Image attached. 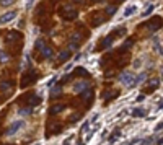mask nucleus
<instances>
[{"instance_id": "obj_1", "label": "nucleus", "mask_w": 163, "mask_h": 145, "mask_svg": "<svg viewBox=\"0 0 163 145\" xmlns=\"http://www.w3.org/2000/svg\"><path fill=\"white\" fill-rule=\"evenodd\" d=\"M119 82H121L122 85L132 88V86L137 83V78H135V75H134L132 72H122L121 75H119Z\"/></svg>"}, {"instance_id": "obj_2", "label": "nucleus", "mask_w": 163, "mask_h": 145, "mask_svg": "<svg viewBox=\"0 0 163 145\" xmlns=\"http://www.w3.org/2000/svg\"><path fill=\"white\" fill-rule=\"evenodd\" d=\"M88 88H90V83H88V80H78L73 83V86H72V91L73 93H78V95H82L83 91H87Z\"/></svg>"}, {"instance_id": "obj_3", "label": "nucleus", "mask_w": 163, "mask_h": 145, "mask_svg": "<svg viewBox=\"0 0 163 145\" xmlns=\"http://www.w3.org/2000/svg\"><path fill=\"white\" fill-rule=\"evenodd\" d=\"M23 125H25V122H23L21 119L13 121V122L10 124V127L7 129V132H5V134H7V135H13V134H16V132H18V130H20L21 127H23Z\"/></svg>"}, {"instance_id": "obj_4", "label": "nucleus", "mask_w": 163, "mask_h": 145, "mask_svg": "<svg viewBox=\"0 0 163 145\" xmlns=\"http://www.w3.org/2000/svg\"><path fill=\"white\" fill-rule=\"evenodd\" d=\"M15 16H16V11L15 10L7 11V13H3V15L0 16V23H8V21H11Z\"/></svg>"}, {"instance_id": "obj_5", "label": "nucleus", "mask_w": 163, "mask_h": 145, "mask_svg": "<svg viewBox=\"0 0 163 145\" xmlns=\"http://www.w3.org/2000/svg\"><path fill=\"white\" fill-rule=\"evenodd\" d=\"M77 16H78V10H73V8H67L65 13H64V18H65V20H69V21L75 20Z\"/></svg>"}, {"instance_id": "obj_6", "label": "nucleus", "mask_w": 163, "mask_h": 145, "mask_svg": "<svg viewBox=\"0 0 163 145\" xmlns=\"http://www.w3.org/2000/svg\"><path fill=\"white\" fill-rule=\"evenodd\" d=\"M162 25H163V23H162V18H158V16H157V18H153V20L150 21L148 28H150V31H157L158 28H162Z\"/></svg>"}, {"instance_id": "obj_7", "label": "nucleus", "mask_w": 163, "mask_h": 145, "mask_svg": "<svg viewBox=\"0 0 163 145\" xmlns=\"http://www.w3.org/2000/svg\"><path fill=\"white\" fill-rule=\"evenodd\" d=\"M70 55H72V52L69 49H64V51H61V52H59V55H57V60H59V62H65V60H69L70 59Z\"/></svg>"}, {"instance_id": "obj_8", "label": "nucleus", "mask_w": 163, "mask_h": 145, "mask_svg": "<svg viewBox=\"0 0 163 145\" xmlns=\"http://www.w3.org/2000/svg\"><path fill=\"white\" fill-rule=\"evenodd\" d=\"M112 41H114V36H112V34L106 36V38L101 41V47H103V49H109V47L112 46Z\"/></svg>"}, {"instance_id": "obj_9", "label": "nucleus", "mask_w": 163, "mask_h": 145, "mask_svg": "<svg viewBox=\"0 0 163 145\" xmlns=\"http://www.w3.org/2000/svg\"><path fill=\"white\" fill-rule=\"evenodd\" d=\"M117 95H119V91H116V90H112V91H103V100H104V101H109V100H112V98H116Z\"/></svg>"}, {"instance_id": "obj_10", "label": "nucleus", "mask_w": 163, "mask_h": 145, "mask_svg": "<svg viewBox=\"0 0 163 145\" xmlns=\"http://www.w3.org/2000/svg\"><path fill=\"white\" fill-rule=\"evenodd\" d=\"M41 55H42V59H51L52 55H54V49L49 47V46H46V47L42 49V52H41Z\"/></svg>"}, {"instance_id": "obj_11", "label": "nucleus", "mask_w": 163, "mask_h": 145, "mask_svg": "<svg viewBox=\"0 0 163 145\" xmlns=\"http://www.w3.org/2000/svg\"><path fill=\"white\" fill-rule=\"evenodd\" d=\"M104 18H106L104 15H95V16L92 18V25H93V26L101 25V23H104Z\"/></svg>"}, {"instance_id": "obj_12", "label": "nucleus", "mask_w": 163, "mask_h": 145, "mask_svg": "<svg viewBox=\"0 0 163 145\" xmlns=\"http://www.w3.org/2000/svg\"><path fill=\"white\" fill-rule=\"evenodd\" d=\"M131 114H132L134 117H143L147 113H145V109H142V108H134V109L131 111Z\"/></svg>"}, {"instance_id": "obj_13", "label": "nucleus", "mask_w": 163, "mask_h": 145, "mask_svg": "<svg viewBox=\"0 0 163 145\" xmlns=\"http://www.w3.org/2000/svg\"><path fill=\"white\" fill-rule=\"evenodd\" d=\"M34 80H36V74H34V72H31V77H25V78H23V82H21V86L30 85L31 82H34Z\"/></svg>"}, {"instance_id": "obj_14", "label": "nucleus", "mask_w": 163, "mask_h": 145, "mask_svg": "<svg viewBox=\"0 0 163 145\" xmlns=\"http://www.w3.org/2000/svg\"><path fill=\"white\" fill-rule=\"evenodd\" d=\"M61 93H62V86H61V85L52 86V90H51V98H57Z\"/></svg>"}, {"instance_id": "obj_15", "label": "nucleus", "mask_w": 163, "mask_h": 145, "mask_svg": "<svg viewBox=\"0 0 163 145\" xmlns=\"http://www.w3.org/2000/svg\"><path fill=\"white\" fill-rule=\"evenodd\" d=\"M135 13H137V7H135V5H131V7H127V8H126L124 16H132V15H135Z\"/></svg>"}, {"instance_id": "obj_16", "label": "nucleus", "mask_w": 163, "mask_h": 145, "mask_svg": "<svg viewBox=\"0 0 163 145\" xmlns=\"http://www.w3.org/2000/svg\"><path fill=\"white\" fill-rule=\"evenodd\" d=\"M31 113H33V108H31V106H26V108H20V109H18V114L20 116H30Z\"/></svg>"}, {"instance_id": "obj_17", "label": "nucleus", "mask_w": 163, "mask_h": 145, "mask_svg": "<svg viewBox=\"0 0 163 145\" xmlns=\"http://www.w3.org/2000/svg\"><path fill=\"white\" fill-rule=\"evenodd\" d=\"M65 109V106L64 105H56L51 108V114H57V113H62V111Z\"/></svg>"}, {"instance_id": "obj_18", "label": "nucleus", "mask_w": 163, "mask_h": 145, "mask_svg": "<svg viewBox=\"0 0 163 145\" xmlns=\"http://www.w3.org/2000/svg\"><path fill=\"white\" fill-rule=\"evenodd\" d=\"M92 96H93V90H92V88H88L87 91H83V93H82V98H83L85 101L92 100Z\"/></svg>"}, {"instance_id": "obj_19", "label": "nucleus", "mask_w": 163, "mask_h": 145, "mask_svg": "<svg viewBox=\"0 0 163 145\" xmlns=\"http://www.w3.org/2000/svg\"><path fill=\"white\" fill-rule=\"evenodd\" d=\"M34 47L39 51V52H42V49L46 47V42H44V39H38V41H36V44H34Z\"/></svg>"}, {"instance_id": "obj_20", "label": "nucleus", "mask_w": 163, "mask_h": 145, "mask_svg": "<svg viewBox=\"0 0 163 145\" xmlns=\"http://www.w3.org/2000/svg\"><path fill=\"white\" fill-rule=\"evenodd\" d=\"M75 74H77V75H80V77H88V75H90V74H88V70L83 69V67H78V69L75 70Z\"/></svg>"}, {"instance_id": "obj_21", "label": "nucleus", "mask_w": 163, "mask_h": 145, "mask_svg": "<svg viewBox=\"0 0 163 145\" xmlns=\"http://www.w3.org/2000/svg\"><path fill=\"white\" fill-rule=\"evenodd\" d=\"M18 39H20V34H18V33H8V36H7V41H8V42L18 41Z\"/></svg>"}, {"instance_id": "obj_22", "label": "nucleus", "mask_w": 163, "mask_h": 145, "mask_svg": "<svg viewBox=\"0 0 163 145\" xmlns=\"http://www.w3.org/2000/svg\"><path fill=\"white\" fill-rule=\"evenodd\" d=\"M116 10H117V8H116L114 5H108L104 11H106V15H108V16H111V15H114V13H116Z\"/></svg>"}, {"instance_id": "obj_23", "label": "nucleus", "mask_w": 163, "mask_h": 145, "mask_svg": "<svg viewBox=\"0 0 163 145\" xmlns=\"http://www.w3.org/2000/svg\"><path fill=\"white\" fill-rule=\"evenodd\" d=\"M117 137H119V130H114V132H112V134L109 135V139H108V140H109V142L112 144V142H116Z\"/></svg>"}, {"instance_id": "obj_24", "label": "nucleus", "mask_w": 163, "mask_h": 145, "mask_svg": "<svg viewBox=\"0 0 163 145\" xmlns=\"http://www.w3.org/2000/svg\"><path fill=\"white\" fill-rule=\"evenodd\" d=\"M41 103V96H31V106H36Z\"/></svg>"}, {"instance_id": "obj_25", "label": "nucleus", "mask_w": 163, "mask_h": 145, "mask_svg": "<svg viewBox=\"0 0 163 145\" xmlns=\"http://www.w3.org/2000/svg\"><path fill=\"white\" fill-rule=\"evenodd\" d=\"M129 47H132V39H127L126 42H124V46L121 47V51H127Z\"/></svg>"}, {"instance_id": "obj_26", "label": "nucleus", "mask_w": 163, "mask_h": 145, "mask_svg": "<svg viewBox=\"0 0 163 145\" xmlns=\"http://www.w3.org/2000/svg\"><path fill=\"white\" fill-rule=\"evenodd\" d=\"M80 34H78V33H75V34H72V39H70V42H75V44H78V42H80Z\"/></svg>"}, {"instance_id": "obj_27", "label": "nucleus", "mask_w": 163, "mask_h": 145, "mask_svg": "<svg viewBox=\"0 0 163 145\" xmlns=\"http://www.w3.org/2000/svg\"><path fill=\"white\" fill-rule=\"evenodd\" d=\"M10 86H11L10 82H0V88H2V90H8Z\"/></svg>"}, {"instance_id": "obj_28", "label": "nucleus", "mask_w": 163, "mask_h": 145, "mask_svg": "<svg viewBox=\"0 0 163 145\" xmlns=\"http://www.w3.org/2000/svg\"><path fill=\"white\" fill-rule=\"evenodd\" d=\"M15 0H0V5H3V7H10L11 3H13Z\"/></svg>"}, {"instance_id": "obj_29", "label": "nucleus", "mask_w": 163, "mask_h": 145, "mask_svg": "<svg viewBox=\"0 0 163 145\" xmlns=\"http://www.w3.org/2000/svg\"><path fill=\"white\" fill-rule=\"evenodd\" d=\"M88 127H90V121H85L82 125V132H88Z\"/></svg>"}, {"instance_id": "obj_30", "label": "nucleus", "mask_w": 163, "mask_h": 145, "mask_svg": "<svg viewBox=\"0 0 163 145\" xmlns=\"http://www.w3.org/2000/svg\"><path fill=\"white\" fill-rule=\"evenodd\" d=\"M148 83H150V86H153V88H155V86H158V83H160V80H158V78H152V80L148 82Z\"/></svg>"}, {"instance_id": "obj_31", "label": "nucleus", "mask_w": 163, "mask_h": 145, "mask_svg": "<svg viewBox=\"0 0 163 145\" xmlns=\"http://www.w3.org/2000/svg\"><path fill=\"white\" fill-rule=\"evenodd\" d=\"M152 11H153V5H150V7H148V8H147V10H145V11H143V13H142V16H148V15H150V13H152Z\"/></svg>"}, {"instance_id": "obj_32", "label": "nucleus", "mask_w": 163, "mask_h": 145, "mask_svg": "<svg viewBox=\"0 0 163 145\" xmlns=\"http://www.w3.org/2000/svg\"><path fill=\"white\" fill-rule=\"evenodd\" d=\"M150 144H152V137H147V139H143L140 142V145H150Z\"/></svg>"}, {"instance_id": "obj_33", "label": "nucleus", "mask_w": 163, "mask_h": 145, "mask_svg": "<svg viewBox=\"0 0 163 145\" xmlns=\"http://www.w3.org/2000/svg\"><path fill=\"white\" fill-rule=\"evenodd\" d=\"M77 47H78V44H75V42H70V44H69V51H77Z\"/></svg>"}, {"instance_id": "obj_34", "label": "nucleus", "mask_w": 163, "mask_h": 145, "mask_svg": "<svg viewBox=\"0 0 163 145\" xmlns=\"http://www.w3.org/2000/svg\"><path fill=\"white\" fill-rule=\"evenodd\" d=\"M162 129H163V121H162V122H158V124L155 125V132H158V130H162Z\"/></svg>"}, {"instance_id": "obj_35", "label": "nucleus", "mask_w": 163, "mask_h": 145, "mask_svg": "<svg viewBox=\"0 0 163 145\" xmlns=\"http://www.w3.org/2000/svg\"><path fill=\"white\" fill-rule=\"evenodd\" d=\"M33 2L34 0H26V10H30L31 7H33Z\"/></svg>"}, {"instance_id": "obj_36", "label": "nucleus", "mask_w": 163, "mask_h": 145, "mask_svg": "<svg viewBox=\"0 0 163 145\" xmlns=\"http://www.w3.org/2000/svg\"><path fill=\"white\" fill-rule=\"evenodd\" d=\"M57 78H59V77H52V80H49V83H47V85H49V86H52V85H54V83H56V82H57Z\"/></svg>"}, {"instance_id": "obj_37", "label": "nucleus", "mask_w": 163, "mask_h": 145, "mask_svg": "<svg viewBox=\"0 0 163 145\" xmlns=\"http://www.w3.org/2000/svg\"><path fill=\"white\" fill-rule=\"evenodd\" d=\"M143 100H145V95H139L137 98H135V101H137V103H142Z\"/></svg>"}, {"instance_id": "obj_38", "label": "nucleus", "mask_w": 163, "mask_h": 145, "mask_svg": "<svg viewBox=\"0 0 163 145\" xmlns=\"http://www.w3.org/2000/svg\"><path fill=\"white\" fill-rule=\"evenodd\" d=\"M0 60H2V62H5V60H7V54H5V52H0Z\"/></svg>"}, {"instance_id": "obj_39", "label": "nucleus", "mask_w": 163, "mask_h": 145, "mask_svg": "<svg viewBox=\"0 0 163 145\" xmlns=\"http://www.w3.org/2000/svg\"><path fill=\"white\" fill-rule=\"evenodd\" d=\"M73 2H77V3H82V2H83V0H73Z\"/></svg>"}, {"instance_id": "obj_40", "label": "nucleus", "mask_w": 163, "mask_h": 145, "mask_svg": "<svg viewBox=\"0 0 163 145\" xmlns=\"http://www.w3.org/2000/svg\"><path fill=\"white\" fill-rule=\"evenodd\" d=\"M64 145H70V142H69V140H67V142H64Z\"/></svg>"}, {"instance_id": "obj_41", "label": "nucleus", "mask_w": 163, "mask_h": 145, "mask_svg": "<svg viewBox=\"0 0 163 145\" xmlns=\"http://www.w3.org/2000/svg\"><path fill=\"white\" fill-rule=\"evenodd\" d=\"M5 145H10V144H5Z\"/></svg>"}, {"instance_id": "obj_42", "label": "nucleus", "mask_w": 163, "mask_h": 145, "mask_svg": "<svg viewBox=\"0 0 163 145\" xmlns=\"http://www.w3.org/2000/svg\"><path fill=\"white\" fill-rule=\"evenodd\" d=\"M80 145H83V144H80Z\"/></svg>"}]
</instances>
